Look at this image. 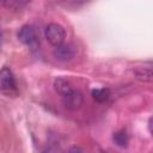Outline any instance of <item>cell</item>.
<instances>
[{
  "instance_id": "obj_1",
  "label": "cell",
  "mask_w": 153,
  "mask_h": 153,
  "mask_svg": "<svg viewBox=\"0 0 153 153\" xmlns=\"http://www.w3.org/2000/svg\"><path fill=\"white\" fill-rule=\"evenodd\" d=\"M44 36L53 47H56L65 42L66 31L62 25L57 23H49L44 29Z\"/></svg>"
},
{
  "instance_id": "obj_2",
  "label": "cell",
  "mask_w": 153,
  "mask_h": 153,
  "mask_svg": "<svg viewBox=\"0 0 153 153\" xmlns=\"http://www.w3.org/2000/svg\"><path fill=\"white\" fill-rule=\"evenodd\" d=\"M17 37L24 45L30 47L32 49H36L39 45V39L37 36V32L31 25H23L19 29Z\"/></svg>"
},
{
  "instance_id": "obj_3",
  "label": "cell",
  "mask_w": 153,
  "mask_h": 153,
  "mask_svg": "<svg viewBox=\"0 0 153 153\" xmlns=\"http://www.w3.org/2000/svg\"><path fill=\"white\" fill-rule=\"evenodd\" d=\"M63 106L69 111H76L79 110L84 104V94L80 90L73 88L69 93L65 94L62 97Z\"/></svg>"
},
{
  "instance_id": "obj_4",
  "label": "cell",
  "mask_w": 153,
  "mask_h": 153,
  "mask_svg": "<svg viewBox=\"0 0 153 153\" xmlns=\"http://www.w3.org/2000/svg\"><path fill=\"white\" fill-rule=\"evenodd\" d=\"M53 55L57 61L67 62L74 59L75 56V48L69 43H61L56 45L53 50Z\"/></svg>"
},
{
  "instance_id": "obj_5",
  "label": "cell",
  "mask_w": 153,
  "mask_h": 153,
  "mask_svg": "<svg viewBox=\"0 0 153 153\" xmlns=\"http://www.w3.org/2000/svg\"><path fill=\"white\" fill-rule=\"evenodd\" d=\"M0 86L5 90H16L17 87L14 74L8 67H2L0 69Z\"/></svg>"
},
{
  "instance_id": "obj_6",
  "label": "cell",
  "mask_w": 153,
  "mask_h": 153,
  "mask_svg": "<svg viewBox=\"0 0 153 153\" xmlns=\"http://www.w3.org/2000/svg\"><path fill=\"white\" fill-rule=\"evenodd\" d=\"M133 75L136 80L141 82H151L153 80V72L152 66H137L133 69Z\"/></svg>"
},
{
  "instance_id": "obj_7",
  "label": "cell",
  "mask_w": 153,
  "mask_h": 153,
  "mask_svg": "<svg viewBox=\"0 0 153 153\" xmlns=\"http://www.w3.org/2000/svg\"><path fill=\"white\" fill-rule=\"evenodd\" d=\"M53 86H54L55 92L59 93L61 97H63L65 94L69 93V92L73 90V86H72L71 81H69L68 79H66V78H61V76H59V78H56V79L54 80Z\"/></svg>"
},
{
  "instance_id": "obj_8",
  "label": "cell",
  "mask_w": 153,
  "mask_h": 153,
  "mask_svg": "<svg viewBox=\"0 0 153 153\" xmlns=\"http://www.w3.org/2000/svg\"><path fill=\"white\" fill-rule=\"evenodd\" d=\"M112 141L117 146V147H121V148H124L128 146V142H129V136L127 134V131L124 129H121L116 133H114L112 135Z\"/></svg>"
},
{
  "instance_id": "obj_9",
  "label": "cell",
  "mask_w": 153,
  "mask_h": 153,
  "mask_svg": "<svg viewBox=\"0 0 153 153\" xmlns=\"http://www.w3.org/2000/svg\"><path fill=\"white\" fill-rule=\"evenodd\" d=\"M32 0H1V5L5 6L8 10L18 11L24 8L26 5H29Z\"/></svg>"
},
{
  "instance_id": "obj_10",
  "label": "cell",
  "mask_w": 153,
  "mask_h": 153,
  "mask_svg": "<svg viewBox=\"0 0 153 153\" xmlns=\"http://www.w3.org/2000/svg\"><path fill=\"white\" fill-rule=\"evenodd\" d=\"M92 98L97 102V103H104L110 98V91L109 88H94L91 92Z\"/></svg>"
},
{
  "instance_id": "obj_11",
  "label": "cell",
  "mask_w": 153,
  "mask_h": 153,
  "mask_svg": "<svg viewBox=\"0 0 153 153\" xmlns=\"http://www.w3.org/2000/svg\"><path fill=\"white\" fill-rule=\"evenodd\" d=\"M73 4H75V5H84V4H86V2H88L90 0H71Z\"/></svg>"
},
{
  "instance_id": "obj_12",
  "label": "cell",
  "mask_w": 153,
  "mask_h": 153,
  "mask_svg": "<svg viewBox=\"0 0 153 153\" xmlns=\"http://www.w3.org/2000/svg\"><path fill=\"white\" fill-rule=\"evenodd\" d=\"M68 151L69 152H84V149L80 148V147H71Z\"/></svg>"
},
{
  "instance_id": "obj_13",
  "label": "cell",
  "mask_w": 153,
  "mask_h": 153,
  "mask_svg": "<svg viewBox=\"0 0 153 153\" xmlns=\"http://www.w3.org/2000/svg\"><path fill=\"white\" fill-rule=\"evenodd\" d=\"M148 130H149V133H152V118L148 120Z\"/></svg>"
}]
</instances>
